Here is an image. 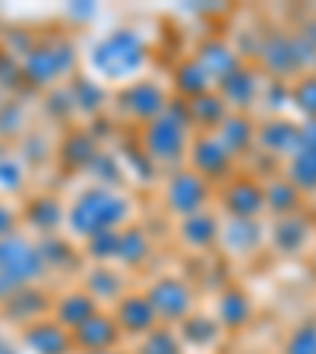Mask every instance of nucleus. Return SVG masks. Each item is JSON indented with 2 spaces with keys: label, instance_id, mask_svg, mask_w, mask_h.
I'll return each instance as SVG.
<instances>
[{
  "label": "nucleus",
  "instance_id": "6ab92c4d",
  "mask_svg": "<svg viewBox=\"0 0 316 354\" xmlns=\"http://www.w3.org/2000/svg\"><path fill=\"white\" fill-rule=\"evenodd\" d=\"M98 310H102V307H98V304L92 301V297H89L80 285H70V288H64V291H57V295H54L51 319L57 326H64L66 332H76L89 317H95Z\"/></svg>",
  "mask_w": 316,
  "mask_h": 354
},
{
  "label": "nucleus",
  "instance_id": "a878e982",
  "mask_svg": "<svg viewBox=\"0 0 316 354\" xmlns=\"http://www.w3.org/2000/svg\"><path fill=\"white\" fill-rule=\"evenodd\" d=\"M38 243H41V257H44V266H48V275H73V272H80V263H82L80 243H73L66 234L41 237Z\"/></svg>",
  "mask_w": 316,
  "mask_h": 354
},
{
  "label": "nucleus",
  "instance_id": "f03ea898",
  "mask_svg": "<svg viewBox=\"0 0 316 354\" xmlns=\"http://www.w3.org/2000/svg\"><path fill=\"white\" fill-rule=\"evenodd\" d=\"M86 64L92 80L102 86H127V82L146 76L149 66V41L140 29L118 26L104 32L92 48L86 51Z\"/></svg>",
  "mask_w": 316,
  "mask_h": 354
},
{
  "label": "nucleus",
  "instance_id": "dca6fc26",
  "mask_svg": "<svg viewBox=\"0 0 316 354\" xmlns=\"http://www.w3.org/2000/svg\"><path fill=\"white\" fill-rule=\"evenodd\" d=\"M219 231H221V218L212 209H203L196 215L174 221V237L177 243L190 253H209L219 247Z\"/></svg>",
  "mask_w": 316,
  "mask_h": 354
},
{
  "label": "nucleus",
  "instance_id": "9b49d317",
  "mask_svg": "<svg viewBox=\"0 0 316 354\" xmlns=\"http://www.w3.org/2000/svg\"><path fill=\"white\" fill-rule=\"evenodd\" d=\"M51 301L54 295L44 291V285H29V288H19L7 301L0 304V319L7 326H13V332L26 329V326L38 323V319L51 317Z\"/></svg>",
  "mask_w": 316,
  "mask_h": 354
},
{
  "label": "nucleus",
  "instance_id": "cd10ccee",
  "mask_svg": "<svg viewBox=\"0 0 316 354\" xmlns=\"http://www.w3.org/2000/svg\"><path fill=\"white\" fill-rule=\"evenodd\" d=\"M310 231H313V225H310L301 212L285 215V218H275V228H272V234H269V241H272V247L279 253H285V257H297V253L307 247Z\"/></svg>",
  "mask_w": 316,
  "mask_h": 354
},
{
  "label": "nucleus",
  "instance_id": "f3484780",
  "mask_svg": "<svg viewBox=\"0 0 316 354\" xmlns=\"http://www.w3.org/2000/svg\"><path fill=\"white\" fill-rule=\"evenodd\" d=\"M73 335V354H86V351H111V348H124V335H120L118 323L108 310H98L95 317H89Z\"/></svg>",
  "mask_w": 316,
  "mask_h": 354
},
{
  "label": "nucleus",
  "instance_id": "423d86ee",
  "mask_svg": "<svg viewBox=\"0 0 316 354\" xmlns=\"http://www.w3.org/2000/svg\"><path fill=\"white\" fill-rule=\"evenodd\" d=\"M111 102H114V111H118L120 118L130 120V124L140 130V127H146L149 120L158 118L174 98H171L168 86L158 82L155 76H140V80L114 88Z\"/></svg>",
  "mask_w": 316,
  "mask_h": 354
},
{
  "label": "nucleus",
  "instance_id": "2eb2a0df",
  "mask_svg": "<svg viewBox=\"0 0 316 354\" xmlns=\"http://www.w3.org/2000/svg\"><path fill=\"white\" fill-rule=\"evenodd\" d=\"M285 177L301 193H316V120H304L297 149L288 155Z\"/></svg>",
  "mask_w": 316,
  "mask_h": 354
},
{
  "label": "nucleus",
  "instance_id": "ddd939ff",
  "mask_svg": "<svg viewBox=\"0 0 316 354\" xmlns=\"http://www.w3.org/2000/svg\"><path fill=\"white\" fill-rule=\"evenodd\" d=\"M80 288L86 291L92 301L102 310H111L120 297L130 291V281H127V272L118 269V266L108 263H89L80 275Z\"/></svg>",
  "mask_w": 316,
  "mask_h": 354
},
{
  "label": "nucleus",
  "instance_id": "bb28decb",
  "mask_svg": "<svg viewBox=\"0 0 316 354\" xmlns=\"http://www.w3.org/2000/svg\"><path fill=\"white\" fill-rule=\"evenodd\" d=\"M219 243L231 257H250L263 243V228L259 221H243V218H221Z\"/></svg>",
  "mask_w": 316,
  "mask_h": 354
},
{
  "label": "nucleus",
  "instance_id": "f257e3e1",
  "mask_svg": "<svg viewBox=\"0 0 316 354\" xmlns=\"http://www.w3.org/2000/svg\"><path fill=\"white\" fill-rule=\"evenodd\" d=\"M127 225H133V196L120 187L89 180L64 203V234L80 247Z\"/></svg>",
  "mask_w": 316,
  "mask_h": 354
},
{
  "label": "nucleus",
  "instance_id": "37998d69",
  "mask_svg": "<svg viewBox=\"0 0 316 354\" xmlns=\"http://www.w3.org/2000/svg\"><path fill=\"white\" fill-rule=\"evenodd\" d=\"M313 269H316V253H313Z\"/></svg>",
  "mask_w": 316,
  "mask_h": 354
},
{
  "label": "nucleus",
  "instance_id": "393cba45",
  "mask_svg": "<svg viewBox=\"0 0 316 354\" xmlns=\"http://www.w3.org/2000/svg\"><path fill=\"white\" fill-rule=\"evenodd\" d=\"M171 88H174L177 102H193V98L212 92L215 82H212V76L203 70V64L190 54V57H184L174 66V73H171Z\"/></svg>",
  "mask_w": 316,
  "mask_h": 354
},
{
  "label": "nucleus",
  "instance_id": "1a4fd4ad",
  "mask_svg": "<svg viewBox=\"0 0 316 354\" xmlns=\"http://www.w3.org/2000/svg\"><path fill=\"white\" fill-rule=\"evenodd\" d=\"M184 168H190L193 174H199L215 190V187H221L225 180L234 177V158H231V152L215 140L212 133H196L190 149H187Z\"/></svg>",
  "mask_w": 316,
  "mask_h": 354
},
{
  "label": "nucleus",
  "instance_id": "e433bc0d",
  "mask_svg": "<svg viewBox=\"0 0 316 354\" xmlns=\"http://www.w3.org/2000/svg\"><path fill=\"white\" fill-rule=\"evenodd\" d=\"M281 354H316V323H304L288 332Z\"/></svg>",
  "mask_w": 316,
  "mask_h": 354
},
{
  "label": "nucleus",
  "instance_id": "473e14b6",
  "mask_svg": "<svg viewBox=\"0 0 316 354\" xmlns=\"http://www.w3.org/2000/svg\"><path fill=\"white\" fill-rule=\"evenodd\" d=\"M66 92H70V102H73V114H86V118L104 111V102H108L104 86L95 82L92 76H73Z\"/></svg>",
  "mask_w": 316,
  "mask_h": 354
},
{
  "label": "nucleus",
  "instance_id": "412c9836",
  "mask_svg": "<svg viewBox=\"0 0 316 354\" xmlns=\"http://www.w3.org/2000/svg\"><path fill=\"white\" fill-rule=\"evenodd\" d=\"M155 243L149 237V231H142L140 225H127V228L118 231V247H114V263L124 272H136L152 259Z\"/></svg>",
  "mask_w": 316,
  "mask_h": 354
},
{
  "label": "nucleus",
  "instance_id": "7ed1b4c3",
  "mask_svg": "<svg viewBox=\"0 0 316 354\" xmlns=\"http://www.w3.org/2000/svg\"><path fill=\"white\" fill-rule=\"evenodd\" d=\"M193 136H196V130L190 124L187 104L174 98L158 118L140 127V155L152 168L168 174L174 168H184Z\"/></svg>",
  "mask_w": 316,
  "mask_h": 354
},
{
  "label": "nucleus",
  "instance_id": "c85d7f7f",
  "mask_svg": "<svg viewBox=\"0 0 316 354\" xmlns=\"http://www.w3.org/2000/svg\"><path fill=\"white\" fill-rule=\"evenodd\" d=\"M212 317L219 319V326H221V332L225 329H243V326L250 323V317H253V304H250V297L243 295L241 288H225L219 295V301H215V310H212Z\"/></svg>",
  "mask_w": 316,
  "mask_h": 354
},
{
  "label": "nucleus",
  "instance_id": "4c0bfd02",
  "mask_svg": "<svg viewBox=\"0 0 316 354\" xmlns=\"http://www.w3.org/2000/svg\"><path fill=\"white\" fill-rule=\"evenodd\" d=\"M16 231H22V209L0 196V241L16 234Z\"/></svg>",
  "mask_w": 316,
  "mask_h": 354
},
{
  "label": "nucleus",
  "instance_id": "a19ab883",
  "mask_svg": "<svg viewBox=\"0 0 316 354\" xmlns=\"http://www.w3.org/2000/svg\"><path fill=\"white\" fill-rule=\"evenodd\" d=\"M307 38H310V41H313V48H316V22H313V26H310V29H307Z\"/></svg>",
  "mask_w": 316,
  "mask_h": 354
},
{
  "label": "nucleus",
  "instance_id": "7c9ffc66",
  "mask_svg": "<svg viewBox=\"0 0 316 354\" xmlns=\"http://www.w3.org/2000/svg\"><path fill=\"white\" fill-rule=\"evenodd\" d=\"M297 136H301V127L279 118L257 124V146L266 149L269 155H291L297 149Z\"/></svg>",
  "mask_w": 316,
  "mask_h": 354
},
{
  "label": "nucleus",
  "instance_id": "ea45409f",
  "mask_svg": "<svg viewBox=\"0 0 316 354\" xmlns=\"http://www.w3.org/2000/svg\"><path fill=\"white\" fill-rule=\"evenodd\" d=\"M86 354H130V351H127V345H124V348H111V351H86Z\"/></svg>",
  "mask_w": 316,
  "mask_h": 354
},
{
  "label": "nucleus",
  "instance_id": "79ce46f5",
  "mask_svg": "<svg viewBox=\"0 0 316 354\" xmlns=\"http://www.w3.org/2000/svg\"><path fill=\"white\" fill-rule=\"evenodd\" d=\"M0 64H3V48H0Z\"/></svg>",
  "mask_w": 316,
  "mask_h": 354
},
{
  "label": "nucleus",
  "instance_id": "b1692460",
  "mask_svg": "<svg viewBox=\"0 0 316 354\" xmlns=\"http://www.w3.org/2000/svg\"><path fill=\"white\" fill-rule=\"evenodd\" d=\"M215 140L231 152V158H241V155L250 152V146H257V120L250 114H241V111H231L228 118L221 120V127L212 133Z\"/></svg>",
  "mask_w": 316,
  "mask_h": 354
},
{
  "label": "nucleus",
  "instance_id": "f704fd0d",
  "mask_svg": "<svg viewBox=\"0 0 316 354\" xmlns=\"http://www.w3.org/2000/svg\"><path fill=\"white\" fill-rule=\"evenodd\" d=\"M26 177H29V162H26V155L0 152V193H3V199L19 193L22 187H26Z\"/></svg>",
  "mask_w": 316,
  "mask_h": 354
},
{
  "label": "nucleus",
  "instance_id": "2f4dec72",
  "mask_svg": "<svg viewBox=\"0 0 316 354\" xmlns=\"http://www.w3.org/2000/svg\"><path fill=\"white\" fill-rule=\"evenodd\" d=\"M263 199H266V212H272L275 218H285V215L301 212L304 193L288 177H272V180L263 184Z\"/></svg>",
  "mask_w": 316,
  "mask_h": 354
},
{
  "label": "nucleus",
  "instance_id": "58836bf2",
  "mask_svg": "<svg viewBox=\"0 0 316 354\" xmlns=\"http://www.w3.org/2000/svg\"><path fill=\"white\" fill-rule=\"evenodd\" d=\"M0 354H26L16 339V332H0Z\"/></svg>",
  "mask_w": 316,
  "mask_h": 354
},
{
  "label": "nucleus",
  "instance_id": "5701e85b",
  "mask_svg": "<svg viewBox=\"0 0 316 354\" xmlns=\"http://www.w3.org/2000/svg\"><path fill=\"white\" fill-rule=\"evenodd\" d=\"M177 339H180V345H184V351H212L215 342L221 339V326L219 319L212 317V313H203V310H193L190 317L184 319V323L174 326Z\"/></svg>",
  "mask_w": 316,
  "mask_h": 354
},
{
  "label": "nucleus",
  "instance_id": "a211bd4d",
  "mask_svg": "<svg viewBox=\"0 0 316 354\" xmlns=\"http://www.w3.org/2000/svg\"><path fill=\"white\" fill-rule=\"evenodd\" d=\"M22 351L26 354H73V335L57 326L51 317L38 319V323L26 326L16 332Z\"/></svg>",
  "mask_w": 316,
  "mask_h": 354
},
{
  "label": "nucleus",
  "instance_id": "f8f14e48",
  "mask_svg": "<svg viewBox=\"0 0 316 354\" xmlns=\"http://www.w3.org/2000/svg\"><path fill=\"white\" fill-rule=\"evenodd\" d=\"M111 317H114V323H118L120 335H124V342L130 345V342L142 339V335H149L152 329H158V317H155L152 304H149V297L142 295V291H127L124 297H120L114 307L108 310Z\"/></svg>",
  "mask_w": 316,
  "mask_h": 354
},
{
  "label": "nucleus",
  "instance_id": "c756f323",
  "mask_svg": "<svg viewBox=\"0 0 316 354\" xmlns=\"http://www.w3.org/2000/svg\"><path fill=\"white\" fill-rule=\"evenodd\" d=\"M184 104H187V114H190V124L196 133H215L221 127V120L231 114L228 104L221 102V95L215 88L206 92V95L193 98V102H184Z\"/></svg>",
  "mask_w": 316,
  "mask_h": 354
},
{
  "label": "nucleus",
  "instance_id": "9d476101",
  "mask_svg": "<svg viewBox=\"0 0 316 354\" xmlns=\"http://www.w3.org/2000/svg\"><path fill=\"white\" fill-rule=\"evenodd\" d=\"M219 206L225 218H243V221H259L266 212L263 184L257 177H231L219 187Z\"/></svg>",
  "mask_w": 316,
  "mask_h": 354
},
{
  "label": "nucleus",
  "instance_id": "20e7f679",
  "mask_svg": "<svg viewBox=\"0 0 316 354\" xmlns=\"http://www.w3.org/2000/svg\"><path fill=\"white\" fill-rule=\"evenodd\" d=\"M80 64V51L66 35H48L41 41L29 44L22 51L19 70L26 82L35 88H54L60 82L73 80V70Z\"/></svg>",
  "mask_w": 316,
  "mask_h": 354
},
{
  "label": "nucleus",
  "instance_id": "6e6552de",
  "mask_svg": "<svg viewBox=\"0 0 316 354\" xmlns=\"http://www.w3.org/2000/svg\"><path fill=\"white\" fill-rule=\"evenodd\" d=\"M212 196L215 190L190 168H174L162 180V206L174 221L212 209Z\"/></svg>",
  "mask_w": 316,
  "mask_h": 354
},
{
  "label": "nucleus",
  "instance_id": "72a5a7b5",
  "mask_svg": "<svg viewBox=\"0 0 316 354\" xmlns=\"http://www.w3.org/2000/svg\"><path fill=\"white\" fill-rule=\"evenodd\" d=\"M127 351L130 354H187L180 339H177L174 326H158V329H152L149 335L130 342Z\"/></svg>",
  "mask_w": 316,
  "mask_h": 354
},
{
  "label": "nucleus",
  "instance_id": "c9c22d12",
  "mask_svg": "<svg viewBox=\"0 0 316 354\" xmlns=\"http://www.w3.org/2000/svg\"><path fill=\"white\" fill-rule=\"evenodd\" d=\"M288 102L295 104L307 120H316V73L297 76V82L288 88Z\"/></svg>",
  "mask_w": 316,
  "mask_h": 354
},
{
  "label": "nucleus",
  "instance_id": "4468645a",
  "mask_svg": "<svg viewBox=\"0 0 316 354\" xmlns=\"http://www.w3.org/2000/svg\"><path fill=\"white\" fill-rule=\"evenodd\" d=\"M22 209V231H29L32 237H51L64 234V199L51 196V193H38L29 196Z\"/></svg>",
  "mask_w": 316,
  "mask_h": 354
},
{
  "label": "nucleus",
  "instance_id": "39448f33",
  "mask_svg": "<svg viewBox=\"0 0 316 354\" xmlns=\"http://www.w3.org/2000/svg\"><path fill=\"white\" fill-rule=\"evenodd\" d=\"M44 279H48V266L38 237H32L29 231H16L0 241V304L19 288L44 285Z\"/></svg>",
  "mask_w": 316,
  "mask_h": 354
},
{
  "label": "nucleus",
  "instance_id": "4be33fe9",
  "mask_svg": "<svg viewBox=\"0 0 316 354\" xmlns=\"http://www.w3.org/2000/svg\"><path fill=\"white\" fill-rule=\"evenodd\" d=\"M193 57L203 64V70H206L209 76H212V82L219 86L221 80H228L234 70H241L243 66V60H241V54H237V48L228 41V38H206V41L196 48V54Z\"/></svg>",
  "mask_w": 316,
  "mask_h": 354
},
{
  "label": "nucleus",
  "instance_id": "0eeeda50",
  "mask_svg": "<svg viewBox=\"0 0 316 354\" xmlns=\"http://www.w3.org/2000/svg\"><path fill=\"white\" fill-rule=\"evenodd\" d=\"M142 295L149 297V304H152L155 317H158L162 326L184 323L193 310H196V288L177 272H162V275H155V279H149V285L142 288Z\"/></svg>",
  "mask_w": 316,
  "mask_h": 354
},
{
  "label": "nucleus",
  "instance_id": "aec40b11",
  "mask_svg": "<svg viewBox=\"0 0 316 354\" xmlns=\"http://www.w3.org/2000/svg\"><path fill=\"white\" fill-rule=\"evenodd\" d=\"M259 88H263V80L243 64L241 70H234V73L228 76V80H221L219 86H215V92L221 95V102L228 104V111L250 114V108L259 102Z\"/></svg>",
  "mask_w": 316,
  "mask_h": 354
}]
</instances>
